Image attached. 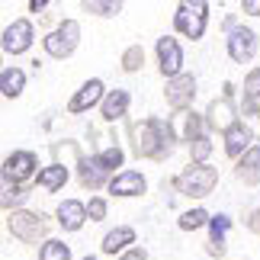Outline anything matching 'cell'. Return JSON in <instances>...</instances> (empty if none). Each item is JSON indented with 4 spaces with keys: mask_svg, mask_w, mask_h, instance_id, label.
<instances>
[{
    "mask_svg": "<svg viewBox=\"0 0 260 260\" xmlns=\"http://www.w3.org/2000/svg\"><path fill=\"white\" fill-rule=\"evenodd\" d=\"M128 244H135V228L132 225H119V228H113V232H106V238H103V244H100V247H103V254H119V251H122L125 254V247Z\"/></svg>",
    "mask_w": 260,
    "mask_h": 260,
    "instance_id": "cell-21",
    "label": "cell"
},
{
    "mask_svg": "<svg viewBox=\"0 0 260 260\" xmlns=\"http://www.w3.org/2000/svg\"><path fill=\"white\" fill-rule=\"evenodd\" d=\"M228 228H232V215L218 212L212 215V222H209V241H206V251L212 257H225V235Z\"/></svg>",
    "mask_w": 260,
    "mask_h": 260,
    "instance_id": "cell-17",
    "label": "cell"
},
{
    "mask_svg": "<svg viewBox=\"0 0 260 260\" xmlns=\"http://www.w3.org/2000/svg\"><path fill=\"white\" fill-rule=\"evenodd\" d=\"M218 183V171L212 164H189L183 174L174 177V186L189 199H206Z\"/></svg>",
    "mask_w": 260,
    "mask_h": 260,
    "instance_id": "cell-2",
    "label": "cell"
},
{
    "mask_svg": "<svg viewBox=\"0 0 260 260\" xmlns=\"http://www.w3.org/2000/svg\"><path fill=\"white\" fill-rule=\"evenodd\" d=\"M29 199V189H23V186H13V189H4V199H0V203H4V209H10V206H23Z\"/></svg>",
    "mask_w": 260,
    "mask_h": 260,
    "instance_id": "cell-32",
    "label": "cell"
},
{
    "mask_svg": "<svg viewBox=\"0 0 260 260\" xmlns=\"http://www.w3.org/2000/svg\"><path fill=\"white\" fill-rule=\"evenodd\" d=\"M32 39H36L32 23H29V19H13V23L4 29V52L7 55H23V52H29Z\"/></svg>",
    "mask_w": 260,
    "mask_h": 260,
    "instance_id": "cell-10",
    "label": "cell"
},
{
    "mask_svg": "<svg viewBox=\"0 0 260 260\" xmlns=\"http://www.w3.org/2000/svg\"><path fill=\"white\" fill-rule=\"evenodd\" d=\"M81 260H96V257H81Z\"/></svg>",
    "mask_w": 260,
    "mask_h": 260,
    "instance_id": "cell-38",
    "label": "cell"
},
{
    "mask_svg": "<svg viewBox=\"0 0 260 260\" xmlns=\"http://www.w3.org/2000/svg\"><path fill=\"white\" fill-rule=\"evenodd\" d=\"M48 4H45V0H29V10H32V13H39V10H45Z\"/></svg>",
    "mask_w": 260,
    "mask_h": 260,
    "instance_id": "cell-37",
    "label": "cell"
},
{
    "mask_svg": "<svg viewBox=\"0 0 260 260\" xmlns=\"http://www.w3.org/2000/svg\"><path fill=\"white\" fill-rule=\"evenodd\" d=\"M68 167H61V164H52V167H42L39 171V177H36V183L42 186V189H48V193H58L64 183H68Z\"/></svg>",
    "mask_w": 260,
    "mask_h": 260,
    "instance_id": "cell-22",
    "label": "cell"
},
{
    "mask_svg": "<svg viewBox=\"0 0 260 260\" xmlns=\"http://www.w3.org/2000/svg\"><path fill=\"white\" fill-rule=\"evenodd\" d=\"M116 260H148V251H142V247H128V251L119 254Z\"/></svg>",
    "mask_w": 260,
    "mask_h": 260,
    "instance_id": "cell-35",
    "label": "cell"
},
{
    "mask_svg": "<svg viewBox=\"0 0 260 260\" xmlns=\"http://www.w3.org/2000/svg\"><path fill=\"white\" fill-rule=\"evenodd\" d=\"M241 10H244L247 16H260V0H244Z\"/></svg>",
    "mask_w": 260,
    "mask_h": 260,
    "instance_id": "cell-36",
    "label": "cell"
},
{
    "mask_svg": "<svg viewBox=\"0 0 260 260\" xmlns=\"http://www.w3.org/2000/svg\"><path fill=\"white\" fill-rule=\"evenodd\" d=\"M164 100H167V106H171V109L186 113V109L193 106V100H196V77L193 74H180V77H174V81H167Z\"/></svg>",
    "mask_w": 260,
    "mask_h": 260,
    "instance_id": "cell-6",
    "label": "cell"
},
{
    "mask_svg": "<svg viewBox=\"0 0 260 260\" xmlns=\"http://www.w3.org/2000/svg\"><path fill=\"white\" fill-rule=\"evenodd\" d=\"M206 23H209V4H203V0H196V4H180L177 13H174L177 32L186 36V39H203Z\"/></svg>",
    "mask_w": 260,
    "mask_h": 260,
    "instance_id": "cell-5",
    "label": "cell"
},
{
    "mask_svg": "<svg viewBox=\"0 0 260 260\" xmlns=\"http://www.w3.org/2000/svg\"><path fill=\"white\" fill-rule=\"evenodd\" d=\"M23 87H26V74L19 71V68H4V71H0V93L7 100H16L23 93Z\"/></svg>",
    "mask_w": 260,
    "mask_h": 260,
    "instance_id": "cell-23",
    "label": "cell"
},
{
    "mask_svg": "<svg viewBox=\"0 0 260 260\" xmlns=\"http://www.w3.org/2000/svg\"><path fill=\"white\" fill-rule=\"evenodd\" d=\"M142 64H145V48H142V45H128L125 52H122V71L135 74Z\"/></svg>",
    "mask_w": 260,
    "mask_h": 260,
    "instance_id": "cell-28",
    "label": "cell"
},
{
    "mask_svg": "<svg viewBox=\"0 0 260 260\" xmlns=\"http://www.w3.org/2000/svg\"><path fill=\"white\" fill-rule=\"evenodd\" d=\"M106 100V93H103V81L100 77H93V81H87V84H81V90L68 100V113H87V109H93L96 103H103Z\"/></svg>",
    "mask_w": 260,
    "mask_h": 260,
    "instance_id": "cell-11",
    "label": "cell"
},
{
    "mask_svg": "<svg viewBox=\"0 0 260 260\" xmlns=\"http://www.w3.org/2000/svg\"><path fill=\"white\" fill-rule=\"evenodd\" d=\"M77 171H81V183H84L87 189H100V186L109 180V171L103 167V161H100L96 154H93V157H84Z\"/></svg>",
    "mask_w": 260,
    "mask_h": 260,
    "instance_id": "cell-19",
    "label": "cell"
},
{
    "mask_svg": "<svg viewBox=\"0 0 260 260\" xmlns=\"http://www.w3.org/2000/svg\"><path fill=\"white\" fill-rule=\"evenodd\" d=\"M235 177L241 180V183H247V186H257V183H260V145H254L251 151H247L241 161H238Z\"/></svg>",
    "mask_w": 260,
    "mask_h": 260,
    "instance_id": "cell-20",
    "label": "cell"
},
{
    "mask_svg": "<svg viewBox=\"0 0 260 260\" xmlns=\"http://www.w3.org/2000/svg\"><path fill=\"white\" fill-rule=\"evenodd\" d=\"M157 64H161V74L167 81L183 74V48H180L177 39H171V36L157 39Z\"/></svg>",
    "mask_w": 260,
    "mask_h": 260,
    "instance_id": "cell-7",
    "label": "cell"
},
{
    "mask_svg": "<svg viewBox=\"0 0 260 260\" xmlns=\"http://www.w3.org/2000/svg\"><path fill=\"white\" fill-rule=\"evenodd\" d=\"M244 100H251V103L260 106V68H254V71L244 77Z\"/></svg>",
    "mask_w": 260,
    "mask_h": 260,
    "instance_id": "cell-31",
    "label": "cell"
},
{
    "mask_svg": "<svg viewBox=\"0 0 260 260\" xmlns=\"http://www.w3.org/2000/svg\"><path fill=\"white\" fill-rule=\"evenodd\" d=\"M209 154H212V142H209V135L196 138V142L189 145V157H193V164H206Z\"/></svg>",
    "mask_w": 260,
    "mask_h": 260,
    "instance_id": "cell-30",
    "label": "cell"
},
{
    "mask_svg": "<svg viewBox=\"0 0 260 260\" xmlns=\"http://www.w3.org/2000/svg\"><path fill=\"white\" fill-rule=\"evenodd\" d=\"M128 103H132V93H128V90H109L106 100L100 103V116H103L106 122H116V119H122L128 113Z\"/></svg>",
    "mask_w": 260,
    "mask_h": 260,
    "instance_id": "cell-18",
    "label": "cell"
},
{
    "mask_svg": "<svg viewBox=\"0 0 260 260\" xmlns=\"http://www.w3.org/2000/svg\"><path fill=\"white\" fill-rule=\"evenodd\" d=\"M244 225H247V232H254V235H260V209H251V212H247V218H244Z\"/></svg>",
    "mask_w": 260,
    "mask_h": 260,
    "instance_id": "cell-34",
    "label": "cell"
},
{
    "mask_svg": "<svg viewBox=\"0 0 260 260\" xmlns=\"http://www.w3.org/2000/svg\"><path fill=\"white\" fill-rule=\"evenodd\" d=\"M225 45H228V58H232L235 64H247L257 55V32H254V29L238 26L235 32H228Z\"/></svg>",
    "mask_w": 260,
    "mask_h": 260,
    "instance_id": "cell-8",
    "label": "cell"
},
{
    "mask_svg": "<svg viewBox=\"0 0 260 260\" xmlns=\"http://www.w3.org/2000/svg\"><path fill=\"white\" fill-rule=\"evenodd\" d=\"M58 225L64 228V232H81L84 228V222H87V206L81 203V199H64L61 206H58Z\"/></svg>",
    "mask_w": 260,
    "mask_h": 260,
    "instance_id": "cell-16",
    "label": "cell"
},
{
    "mask_svg": "<svg viewBox=\"0 0 260 260\" xmlns=\"http://www.w3.org/2000/svg\"><path fill=\"white\" fill-rule=\"evenodd\" d=\"M87 215H90V222H103V218H106V199L93 196L87 203Z\"/></svg>",
    "mask_w": 260,
    "mask_h": 260,
    "instance_id": "cell-33",
    "label": "cell"
},
{
    "mask_svg": "<svg viewBox=\"0 0 260 260\" xmlns=\"http://www.w3.org/2000/svg\"><path fill=\"white\" fill-rule=\"evenodd\" d=\"M96 157H100V161H103V167H106V171L113 174L116 167H122V161H125V151H122V148H119V145H113V148H103V151H100Z\"/></svg>",
    "mask_w": 260,
    "mask_h": 260,
    "instance_id": "cell-29",
    "label": "cell"
},
{
    "mask_svg": "<svg viewBox=\"0 0 260 260\" xmlns=\"http://www.w3.org/2000/svg\"><path fill=\"white\" fill-rule=\"evenodd\" d=\"M39 157L32 154V151H13L4 161V183H26L29 177H39Z\"/></svg>",
    "mask_w": 260,
    "mask_h": 260,
    "instance_id": "cell-9",
    "label": "cell"
},
{
    "mask_svg": "<svg viewBox=\"0 0 260 260\" xmlns=\"http://www.w3.org/2000/svg\"><path fill=\"white\" fill-rule=\"evenodd\" d=\"M128 135H132V151L138 157H148V161H164L174 151V142H177V132L167 119H142V122H132L128 125Z\"/></svg>",
    "mask_w": 260,
    "mask_h": 260,
    "instance_id": "cell-1",
    "label": "cell"
},
{
    "mask_svg": "<svg viewBox=\"0 0 260 260\" xmlns=\"http://www.w3.org/2000/svg\"><path fill=\"white\" fill-rule=\"evenodd\" d=\"M39 260H71V247H68L64 241L48 238V241L39 247Z\"/></svg>",
    "mask_w": 260,
    "mask_h": 260,
    "instance_id": "cell-26",
    "label": "cell"
},
{
    "mask_svg": "<svg viewBox=\"0 0 260 260\" xmlns=\"http://www.w3.org/2000/svg\"><path fill=\"white\" fill-rule=\"evenodd\" d=\"M145 186H148V180H145V174H138V171H119L113 180H109V193H113V196H122V199L142 196Z\"/></svg>",
    "mask_w": 260,
    "mask_h": 260,
    "instance_id": "cell-14",
    "label": "cell"
},
{
    "mask_svg": "<svg viewBox=\"0 0 260 260\" xmlns=\"http://www.w3.org/2000/svg\"><path fill=\"white\" fill-rule=\"evenodd\" d=\"M174 132H177V142H189L193 145L196 138H203V125H206V116L193 113V109H186V113H177L174 116Z\"/></svg>",
    "mask_w": 260,
    "mask_h": 260,
    "instance_id": "cell-15",
    "label": "cell"
},
{
    "mask_svg": "<svg viewBox=\"0 0 260 260\" xmlns=\"http://www.w3.org/2000/svg\"><path fill=\"white\" fill-rule=\"evenodd\" d=\"M251 148H254V132H251V125L235 122V125L225 132V154H228V157L241 161V157L251 151Z\"/></svg>",
    "mask_w": 260,
    "mask_h": 260,
    "instance_id": "cell-13",
    "label": "cell"
},
{
    "mask_svg": "<svg viewBox=\"0 0 260 260\" xmlns=\"http://www.w3.org/2000/svg\"><path fill=\"white\" fill-rule=\"evenodd\" d=\"M77 42H81V23H77V19H61L58 29H52V32L42 39V48L52 58H68V55H74Z\"/></svg>",
    "mask_w": 260,
    "mask_h": 260,
    "instance_id": "cell-4",
    "label": "cell"
},
{
    "mask_svg": "<svg viewBox=\"0 0 260 260\" xmlns=\"http://www.w3.org/2000/svg\"><path fill=\"white\" fill-rule=\"evenodd\" d=\"M52 154H55V164H61V167H81V161H84L77 142H58V145H52Z\"/></svg>",
    "mask_w": 260,
    "mask_h": 260,
    "instance_id": "cell-24",
    "label": "cell"
},
{
    "mask_svg": "<svg viewBox=\"0 0 260 260\" xmlns=\"http://www.w3.org/2000/svg\"><path fill=\"white\" fill-rule=\"evenodd\" d=\"M7 228L10 235L19 238L23 244H36L39 238L48 235V218L42 212H26V209H13L7 215Z\"/></svg>",
    "mask_w": 260,
    "mask_h": 260,
    "instance_id": "cell-3",
    "label": "cell"
},
{
    "mask_svg": "<svg viewBox=\"0 0 260 260\" xmlns=\"http://www.w3.org/2000/svg\"><path fill=\"white\" fill-rule=\"evenodd\" d=\"M209 222H212V215H209L203 206H196V209H186V212L177 218L180 232H199V228H206Z\"/></svg>",
    "mask_w": 260,
    "mask_h": 260,
    "instance_id": "cell-25",
    "label": "cell"
},
{
    "mask_svg": "<svg viewBox=\"0 0 260 260\" xmlns=\"http://www.w3.org/2000/svg\"><path fill=\"white\" fill-rule=\"evenodd\" d=\"M235 122H241V119L235 116L232 96H218V100H212V103H209V109H206V125H209V128H218V132L225 135Z\"/></svg>",
    "mask_w": 260,
    "mask_h": 260,
    "instance_id": "cell-12",
    "label": "cell"
},
{
    "mask_svg": "<svg viewBox=\"0 0 260 260\" xmlns=\"http://www.w3.org/2000/svg\"><path fill=\"white\" fill-rule=\"evenodd\" d=\"M81 7L87 10V13H96V16H116L119 10H122L119 0H84Z\"/></svg>",
    "mask_w": 260,
    "mask_h": 260,
    "instance_id": "cell-27",
    "label": "cell"
}]
</instances>
